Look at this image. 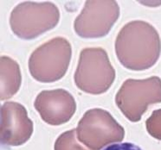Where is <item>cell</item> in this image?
Here are the masks:
<instances>
[{
    "mask_svg": "<svg viewBox=\"0 0 161 150\" xmlns=\"http://www.w3.org/2000/svg\"><path fill=\"white\" fill-rule=\"evenodd\" d=\"M114 49L124 67L132 71H144L153 66L160 57V36L147 22H129L119 30Z\"/></svg>",
    "mask_w": 161,
    "mask_h": 150,
    "instance_id": "1",
    "label": "cell"
},
{
    "mask_svg": "<svg viewBox=\"0 0 161 150\" xmlns=\"http://www.w3.org/2000/svg\"><path fill=\"white\" fill-rule=\"evenodd\" d=\"M115 76V70L105 49L87 48L80 51L74 75L75 84L80 91L92 95L102 94L112 86Z\"/></svg>",
    "mask_w": 161,
    "mask_h": 150,
    "instance_id": "2",
    "label": "cell"
},
{
    "mask_svg": "<svg viewBox=\"0 0 161 150\" xmlns=\"http://www.w3.org/2000/svg\"><path fill=\"white\" fill-rule=\"evenodd\" d=\"M72 57V47L64 37L57 36L39 46L29 59V71L36 80L53 83L66 74Z\"/></svg>",
    "mask_w": 161,
    "mask_h": 150,
    "instance_id": "3",
    "label": "cell"
},
{
    "mask_svg": "<svg viewBox=\"0 0 161 150\" xmlns=\"http://www.w3.org/2000/svg\"><path fill=\"white\" fill-rule=\"evenodd\" d=\"M59 20V9L55 4L25 1L12 10L10 26L18 38L33 40L55 28Z\"/></svg>",
    "mask_w": 161,
    "mask_h": 150,
    "instance_id": "4",
    "label": "cell"
},
{
    "mask_svg": "<svg viewBox=\"0 0 161 150\" xmlns=\"http://www.w3.org/2000/svg\"><path fill=\"white\" fill-rule=\"evenodd\" d=\"M161 103V79L126 80L115 96V104L129 121L137 122L151 105Z\"/></svg>",
    "mask_w": 161,
    "mask_h": 150,
    "instance_id": "5",
    "label": "cell"
},
{
    "mask_svg": "<svg viewBox=\"0 0 161 150\" xmlns=\"http://www.w3.org/2000/svg\"><path fill=\"white\" fill-rule=\"evenodd\" d=\"M78 141L90 150H101L110 143L120 142L125 129L108 111L101 108L85 112L75 129Z\"/></svg>",
    "mask_w": 161,
    "mask_h": 150,
    "instance_id": "6",
    "label": "cell"
},
{
    "mask_svg": "<svg viewBox=\"0 0 161 150\" xmlns=\"http://www.w3.org/2000/svg\"><path fill=\"white\" fill-rule=\"evenodd\" d=\"M119 17V7L116 1H86L75 19L74 30L81 38H102L110 32Z\"/></svg>",
    "mask_w": 161,
    "mask_h": 150,
    "instance_id": "7",
    "label": "cell"
},
{
    "mask_svg": "<svg viewBox=\"0 0 161 150\" xmlns=\"http://www.w3.org/2000/svg\"><path fill=\"white\" fill-rule=\"evenodd\" d=\"M33 122L27 110L17 102H5L1 106L0 140L3 145L21 146L33 134Z\"/></svg>",
    "mask_w": 161,
    "mask_h": 150,
    "instance_id": "8",
    "label": "cell"
},
{
    "mask_svg": "<svg viewBox=\"0 0 161 150\" xmlns=\"http://www.w3.org/2000/svg\"><path fill=\"white\" fill-rule=\"evenodd\" d=\"M34 106L41 118L53 126L68 122L76 111V102L64 89L41 91L36 98Z\"/></svg>",
    "mask_w": 161,
    "mask_h": 150,
    "instance_id": "9",
    "label": "cell"
},
{
    "mask_svg": "<svg viewBox=\"0 0 161 150\" xmlns=\"http://www.w3.org/2000/svg\"><path fill=\"white\" fill-rule=\"evenodd\" d=\"M0 73L1 100H6L14 96L21 86V70L16 60L3 55L0 59Z\"/></svg>",
    "mask_w": 161,
    "mask_h": 150,
    "instance_id": "10",
    "label": "cell"
},
{
    "mask_svg": "<svg viewBox=\"0 0 161 150\" xmlns=\"http://www.w3.org/2000/svg\"><path fill=\"white\" fill-rule=\"evenodd\" d=\"M75 129L61 134L56 139L54 146L55 150H88L77 142Z\"/></svg>",
    "mask_w": 161,
    "mask_h": 150,
    "instance_id": "11",
    "label": "cell"
},
{
    "mask_svg": "<svg viewBox=\"0 0 161 150\" xmlns=\"http://www.w3.org/2000/svg\"><path fill=\"white\" fill-rule=\"evenodd\" d=\"M148 134L153 138L161 141V109L156 110L146 122Z\"/></svg>",
    "mask_w": 161,
    "mask_h": 150,
    "instance_id": "12",
    "label": "cell"
},
{
    "mask_svg": "<svg viewBox=\"0 0 161 150\" xmlns=\"http://www.w3.org/2000/svg\"><path fill=\"white\" fill-rule=\"evenodd\" d=\"M103 150H142L140 147L131 142L116 143L110 145Z\"/></svg>",
    "mask_w": 161,
    "mask_h": 150,
    "instance_id": "13",
    "label": "cell"
}]
</instances>
